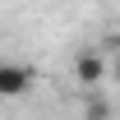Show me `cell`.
Returning a JSON list of instances; mask_svg holds the SVG:
<instances>
[{
    "mask_svg": "<svg viewBox=\"0 0 120 120\" xmlns=\"http://www.w3.org/2000/svg\"><path fill=\"white\" fill-rule=\"evenodd\" d=\"M32 83H37V69H32V65H23V60H0V102L23 97Z\"/></svg>",
    "mask_w": 120,
    "mask_h": 120,
    "instance_id": "obj_1",
    "label": "cell"
},
{
    "mask_svg": "<svg viewBox=\"0 0 120 120\" xmlns=\"http://www.w3.org/2000/svg\"><path fill=\"white\" fill-rule=\"evenodd\" d=\"M106 116H111L106 102H88V120H106Z\"/></svg>",
    "mask_w": 120,
    "mask_h": 120,
    "instance_id": "obj_3",
    "label": "cell"
},
{
    "mask_svg": "<svg viewBox=\"0 0 120 120\" xmlns=\"http://www.w3.org/2000/svg\"><path fill=\"white\" fill-rule=\"evenodd\" d=\"M102 79H106L102 51H79V56H74V83H79V88H102Z\"/></svg>",
    "mask_w": 120,
    "mask_h": 120,
    "instance_id": "obj_2",
    "label": "cell"
}]
</instances>
